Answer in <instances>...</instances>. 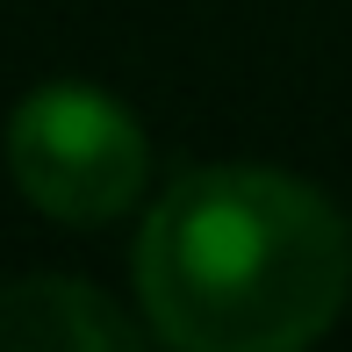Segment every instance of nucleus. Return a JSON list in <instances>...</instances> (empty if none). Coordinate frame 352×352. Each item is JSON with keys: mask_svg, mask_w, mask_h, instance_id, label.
I'll list each match as a JSON object with an SVG mask.
<instances>
[{"mask_svg": "<svg viewBox=\"0 0 352 352\" xmlns=\"http://www.w3.org/2000/svg\"><path fill=\"white\" fill-rule=\"evenodd\" d=\"M14 187L58 223H108L144 195V130L101 87H43L8 122Z\"/></svg>", "mask_w": 352, "mask_h": 352, "instance_id": "2", "label": "nucleus"}, {"mask_svg": "<svg viewBox=\"0 0 352 352\" xmlns=\"http://www.w3.org/2000/svg\"><path fill=\"white\" fill-rule=\"evenodd\" d=\"M122 345H137V324L79 280L0 287V352H122Z\"/></svg>", "mask_w": 352, "mask_h": 352, "instance_id": "3", "label": "nucleus"}, {"mask_svg": "<svg viewBox=\"0 0 352 352\" xmlns=\"http://www.w3.org/2000/svg\"><path fill=\"white\" fill-rule=\"evenodd\" d=\"M137 295L180 352H295L352 295V230L295 173L201 166L144 223Z\"/></svg>", "mask_w": 352, "mask_h": 352, "instance_id": "1", "label": "nucleus"}]
</instances>
